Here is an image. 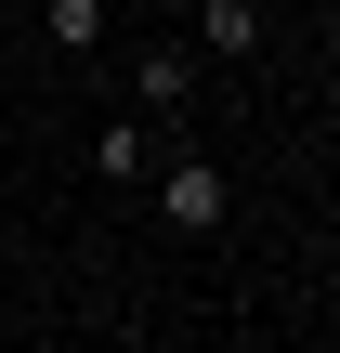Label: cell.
Segmentation results:
<instances>
[{"mask_svg":"<svg viewBox=\"0 0 340 353\" xmlns=\"http://www.w3.org/2000/svg\"><path fill=\"white\" fill-rule=\"evenodd\" d=\"M92 170H105V196H118V183H144V170H157V144H144L131 118H105V131H92Z\"/></svg>","mask_w":340,"mask_h":353,"instance_id":"cell-3","label":"cell"},{"mask_svg":"<svg viewBox=\"0 0 340 353\" xmlns=\"http://www.w3.org/2000/svg\"><path fill=\"white\" fill-rule=\"evenodd\" d=\"M39 39L52 52H105V0H39Z\"/></svg>","mask_w":340,"mask_h":353,"instance_id":"cell-5","label":"cell"},{"mask_svg":"<svg viewBox=\"0 0 340 353\" xmlns=\"http://www.w3.org/2000/svg\"><path fill=\"white\" fill-rule=\"evenodd\" d=\"M223 210H236V183H223L210 157H170V170H157V223H170V236H223Z\"/></svg>","mask_w":340,"mask_h":353,"instance_id":"cell-1","label":"cell"},{"mask_svg":"<svg viewBox=\"0 0 340 353\" xmlns=\"http://www.w3.org/2000/svg\"><path fill=\"white\" fill-rule=\"evenodd\" d=\"M262 39H275V13H262V0H210V52H223V65H249Z\"/></svg>","mask_w":340,"mask_h":353,"instance_id":"cell-4","label":"cell"},{"mask_svg":"<svg viewBox=\"0 0 340 353\" xmlns=\"http://www.w3.org/2000/svg\"><path fill=\"white\" fill-rule=\"evenodd\" d=\"M183 92H197V52L183 39H144L131 52V105H183Z\"/></svg>","mask_w":340,"mask_h":353,"instance_id":"cell-2","label":"cell"}]
</instances>
